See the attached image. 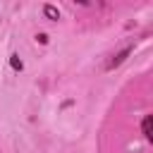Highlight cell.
Segmentation results:
<instances>
[{
	"instance_id": "2",
	"label": "cell",
	"mask_w": 153,
	"mask_h": 153,
	"mask_svg": "<svg viewBox=\"0 0 153 153\" xmlns=\"http://www.w3.org/2000/svg\"><path fill=\"white\" fill-rule=\"evenodd\" d=\"M141 127H143V136H146V139H153V117H151V115L143 117V124H141Z\"/></svg>"
},
{
	"instance_id": "5",
	"label": "cell",
	"mask_w": 153,
	"mask_h": 153,
	"mask_svg": "<svg viewBox=\"0 0 153 153\" xmlns=\"http://www.w3.org/2000/svg\"><path fill=\"white\" fill-rule=\"evenodd\" d=\"M76 2H81V5H86V2H88V0H76Z\"/></svg>"
},
{
	"instance_id": "1",
	"label": "cell",
	"mask_w": 153,
	"mask_h": 153,
	"mask_svg": "<svg viewBox=\"0 0 153 153\" xmlns=\"http://www.w3.org/2000/svg\"><path fill=\"white\" fill-rule=\"evenodd\" d=\"M129 53H131V48H124L122 53H117V55H115V57H112V60L108 62V69H112V67H117V65H120V62H122V60H124V57H127Z\"/></svg>"
},
{
	"instance_id": "3",
	"label": "cell",
	"mask_w": 153,
	"mask_h": 153,
	"mask_svg": "<svg viewBox=\"0 0 153 153\" xmlns=\"http://www.w3.org/2000/svg\"><path fill=\"white\" fill-rule=\"evenodd\" d=\"M43 12H45V17H50V19H57V17H60V14H57V10H55V7H50V5H45V7H43Z\"/></svg>"
},
{
	"instance_id": "4",
	"label": "cell",
	"mask_w": 153,
	"mask_h": 153,
	"mask_svg": "<svg viewBox=\"0 0 153 153\" xmlns=\"http://www.w3.org/2000/svg\"><path fill=\"white\" fill-rule=\"evenodd\" d=\"M12 67L14 69H22V60H17V55H12Z\"/></svg>"
}]
</instances>
